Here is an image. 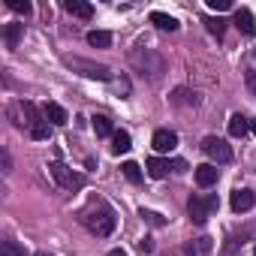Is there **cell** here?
Listing matches in <instances>:
<instances>
[{
    "instance_id": "33",
    "label": "cell",
    "mask_w": 256,
    "mask_h": 256,
    "mask_svg": "<svg viewBox=\"0 0 256 256\" xmlns=\"http://www.w3.org/2000/svg\"><path fill=\"white\" fill-rule=\"evenodd\" d=\"M250 130H253V133H256V118H253V120H250Z\"/></svg>"
},
{
    "instance_id": "18",
    "label": "cell",
    "mask_w": 256,
    "mask_h": 256,
    "mask_svg": "<svg viewBox=\"0 0 256 256\" xmlns=\"http://www.w3.org/2000/svg\"><path fill=\"white\" fill-rule=\"evenodd\" d=\"M172 100H175V106H199V94L196 90H187V88H178Z\"/></svg>"
},
{
    "instance_id": "23",
    "label": "cell",
    "mask_w": 256,
    "mask_h": 256,
    "mask_svg": "<svg viewBox=\"0 0 256 256\" xmlns=\"http://www.w3.org/2000/svg\"><path fill=\"white\" fill-rule=\"evenodd\" d=\"M120 169H124L126 181H133V184H139V181H142V169H139V163H124Z\"/></svg>"
},
{
    "instance_id": "10",
    "label": "cell",
    "mask_w": 256,
    "mask_h": 256,
    "mask_svg": "<svg viewBox=\"0 0 256 256\" xmlns=\"http://www.w3.org/2000/svg\"><path fill=\"white\" fill-rule=\"evenodd\" d=\"M235 28H238L244 36H253V34H256V18H253V12H250V10H238V12H235Z\"/></svg>"
},
{
    "instance_id": "7",
    "label": "cell",
    "mask_w": 256,
    "mask_h": 256,
    "mask_svg": "<svg viewBox=\"0 0 256 256\" xmlns=\"http://www.w3.org/2000/svg\"><path fill=\"white\" fill-rule=\"evenodd\" d=\"M229 205H232V211H235V214H244V211H250V208L256 205V193H253V190H247V187H241V190H232V199H229Z\"/></svg>"
},
{
    "instance_id": "32",
    "label": "cell",
    "mask_w": 256,
    "mask_h": 256,
    "mask_svg": "<svg viewBox=\"0 0 256 256\" xmlns=\"http://www.w3.org/2000/svg\"><path fill=\"white\" fill-rule=\"evenodd\" d=\"M108 256H126V250H120V247H118V250H108Z\"/></svg>"
},
{
    "instance_id": "31",
    "label": "cell",
    "mask_w": 256,
    "mask_h": 256,
    "mask_svg": "<svg viewBox=\"0 0 256 256\" xmlns=\"http://www.w3.org/2000/svg\"><path fill=\"white\" fill-rule=\"evenodd\" d=\"M199 250L202 253H211V238H199Z\"/></svg>"
},
{
    "instance_id": "22",
    "label": "cell",
    "mask_w": 256,
    "mask_h": 256,
    "mask_svg": "<svg viewBox=\"0 0 256 256\" xmlns=\"http://www.w3.org/2000/svg\"><path fill=\"white\" fill-rule=\"evenodd\" d=\"M30 136H34L36 142H46V139L52 136V124H48V120H42V124H36V126H34V130H30Z\"/></svg>"
},
{
    "instance_id": "27",
    "label": "cell",
    "mask_w": 256,
    "mask_h": 256,
    "mask_svg": "<svg viewBox=\"0 0 256 256\" xmlns=\"http://www.w3.org/2000/svg\"><path fill=\"white\" fill-rule=\"evenodd\" d=\"M232 4H229V0H208V10H214V12H226Z\"/></svg>"
},
{
    "instance_id": "6",
    "label": "cell",
    "mask_w": 256,
    "mask_h": 256,
    "mask_svg": "<svg viewBox=\"0 0 256 256\" xmlns=\"http://www.w3.org/2000/svg\"><path fill=\"white\" fill-rule=\"evenodd\" d=\"M48 172H52V178H54L60 187H66V190H78V187L84 184V178H82L78 172L66 169L64 163H52V166H48Z\"/></svg>"
},
{
    "instance_id": "34",
    "label": "cell",
    "mask_w": 256,
    "mask_h": 256,
    "mask_svg": "<svg viewBox=\"0 0 256 256\" xmlns=\"http://www.w3.org/2000/svg\"><path fill=\"white\" fill-rule=\"evenodd\" d=\"M36 256H52V253H36Z\"/></svg>"
},
{
    "instance_id": "11",
    "label": "cell",
    "mask_w": 256,
    "mask_h": 256,
    "mask_svg": "<svg viewBox=\"0 0 256 256\" xmlns=\"http://www.w3.org/2000/svg\"><path fill=\"white\" fill-rule=\"evenodd\" d=\"M42 114H46V120H48V124H54V126H64V124L70 120L66 108H64V106H58V102H46Z\"/></svg>"
},
{
    "instance_id": "25",
    "label": "cell",
    "mask_w": 256,
    "mask_h": 256,
    "mask_svg": "<svg viewBox=\"0 0 256 256\" xmlns=\"http://www.w3.org/2000/svg\"><path fill=\"white\" fill-rule=\"evenodd\" d=\"M10 10H16V12H22V16H30V4H28V0H10Z\"/></svg>"
},
{
    "instance_id": "26",
    "label": "cell",
    "mask_w": 256,
    "mask_h": 256,
    "mask_svg": "<svg viewBox=\"0 0 256 256\" xmlns=\"http://www.w3.org/2000/svg\"><path fill=\"white\" fill-rule=\"evenodd\" d=\"M142 217H145L148 223H154V226H166V217L157 214V211H142Z\"/></svg>"
},
{
    "instance_id": "24",
    "label": "cell",
    "mask_w": 256,
    "mask_h": 256,
    "mask_svg": "<svg viewBox=\"0 0 256 256\" xmlns=\"http://www.w3.org/2000/svg\"><path fill=\"white\" fill-rule=\"evenodd\" d=\"M4 256H28V250L16 241H4Z\"/></svg>"
},
{
    "instance_id": "15",
    "label": "cell",
    "mask_w": 256,
    "mask_h": 256,
    "mask_svg": "<svg viewBox=\"0 0 256 256\" xmlns=\"http://www.w3.org/2000/svg\"><path fill=\"white\" fill-rule=\"evenodd\" d=\"M130 148H133V139H130V133L118 130V133L112 136V151H114V154H126Z\"/></svg>"
},
{
    "instance_id": "21",
    "label": "cell",
    "mask_w": 256,
    "mask_h": 256,
    "mask_svg": "<svg viewBox=\"0 0 256 256\" xmlns=\"http://www.w3.org/2000/svg\"><path fill=\"white\" fill-rule=\"evenodd\" d=\"M205 28H208V34H214L217 40H223V30H226V22L217 16V18H205Z\"/></svg>"
},
{
    "instance_id": "28",
    "label": "cell",
    "mask_w": 256,
    "mask_h": 256,
    "mask_svg": "<svg viewBox=\"0 0 256 256\" xmlns=\"http://www.w3.org/2000/svg\"><path fill=\"white\" fill-rule=\"evenodd\" d=\"M244 82H247V90H250V94L256 96V70H250V72L244 76Z\"/></svg>"
},
{
    "instance_id": "1",
    "label": "cell",
    "mask_w": 256,
    "mask_h": 256,
    "mask_svg": "<svg viewBox=\"0 0 256 256\" xmlns=\"http://www.w3.org/2000/svg\"><path fill=\"white\" fill-rule=\"evenodd\" d=\"M82 223H84L94 235L106 238V235H112V232H114L118 217H114V211H112L108 205H100V208H94V211H84V214H82Z\"/></svg>"
},
{
    "instance_id": "3",
    "label": "cell",
    "mask_w": 256,
    "mask_h": 256,
    "mask_svg": "<svg viewBox=\"0 0 256 256\" xmlns=\"http://www.w3.org/2000/svg\"><path fill=\"white\" fill-rule=\"evenodd\" d=\"M66 66L78 70L84 78H96V82H108V78H112V70H108V66L94 64V60H84V58H66Z\"/></svg>"
},
{
    "instance_id": "35",
    "label": "cell",
    "mask_w": 256,
    "mask_h": 256,
    "mask_svg": "<svg viewBox=\"0 0 256 256\" xmlns=\"http://www.w3.org/2000/svg\"><path fill=\"white\" fill-rule=\"evenodd\" d=\"M253 256H256V247H253Z\"/></svg>"
},
{
    "instance_id": "19",
    "label": "cell",
    "mask_w": 256,
    "mask_h": 256,
    "mask_svg": "<svg viewBox=\"0 0 256 256\" xmlns=\"http://www.w3.org/2000/svg\"><path fill=\"white\" fill-rule=\"evenodd\" d=\"M88 42H90L94 48H108V46H112V34H106V30H90V34H88Z\"/></svg>"
},
{
    "instance_id": "2",
    "label": "cell",
    "mask_w": 256,
    "mask_h": 256,
    "mask_svg": "<svg viewBox=\"0 0 256 256\" xmlns=\"http://www.w3.org/2000/svg\"><path fill=\"white\" fill-rule=\"evenodd\" d=\"M133 64H136V70H139L142 76H148V78H154V82L163 76V66H166L163 58H160L154 48H136V52H133Z\"/></svg>"
},
{
    "instance_id": "5",
    "label": "cell",
    "mask_w": 256,
    "mask_h": 256,
    "mask_svg": "<svg viewBox=\"0 0 256 256\" xmlns=\"http://www.w3.org/2000/svg\"><path fill=\"white\" fill-rule=\"evenodd\" d=\"M202 151H205L214 163H229V160H232V148H229L223 139H217V136H205V139H202Z\"/></svg>"
},
{
    "instance_id": "14",
    "label": "cell",
    "mask_w": 256,
    "mask_h": 256,
    "mask_svg": "<svg viewBox=\"0 0 256 256\" xmlns=\"http://www.w3.org/2000/svg\"><path fill=\"white\" fill-rule=\"evenodd\" d=\"M247 130H250V120H247L244 114H232V118H229V136L241 139V136H244Z\"/></svg>"
},
{
    "instance_id": "29",
    "label": "cell",
    "mask_w": 256,
    "mask_h": 256,
    "mask_svg": "<svg viewBox=\"0 0 256 256\" xmlns=\"http://www.w3.org/2000/svg\"><path fill=\"white\" fill-rule=\"evenodd\" d=\"M139 250H142V253H151V250H154V241H151V238H142V241H139Z\"/></svg>"
},
{
    "instance_id": "4",
    "label": "cell",
    "mask_w": 256,
    "mask_h": 256,
    "mask_svg": "<svg viewBox=\"0 0 256 256\" xmlns=\"http://www.w3.org/2000/svg\"><path fill=\"white\" fill-rule=\"evenodd\" d=\"M214 208H217V196H190V202H187V214H190V220L199 223V226L211 217Z\"/></svg>"
},
{
    "instance_id": "9",
    "label": "cell",
    "mask_w": 256,
    "mask_h": 256,
    "mask_svg": "<svg viewBox=\"0 0 256 256\" xmlns=\"http://www.w3.org/2000/svg\"><path fill=\"white\" fill-rule=\"evenodd\" d=\"M217 178H220V169H217L214 163L196 166V184H199V187H211V184H217Z\"/></svg>"
},
{
    "instance_id": "30",
    "label": "cell",
    "mask_w": 256,
    "mask_h": 256,
    "mask_svg": "<svg viewBox=\"0 0 256 256\" xmlns=\"http://www.w3.org/2000/svg\"><path fill=\"white\" fill-rule=\"evenodd\" d=\"M4 172H6V175L12 172V157H10V151H4Z\"/></svg>"
},
{
    "instance_id": "20",
    "label": "cell",
    "mask_w": 256,
    "mask_h": 256,
    "mask_svg": "<svg viewBox=\"0 0 256 256\" xmlns=\"http://www.w3.org/2000/svg\"><path fill=\"white\" fill-rule=\"evenodd\" d=\"M94 133L96 136H112V120L106 114H96L94 118Z\"/></svg>"
},
{
    "instance_id": "13",
    "label": "cell",
    "mask_w": 256,
    "mask_h": 256,
    "mask_svg": "<svg viewBox=\"0 0 256 256\" xmlns=\"http://www.w3.org/2000/svg\"><path fill=\"white\" fill-rule=\"evenodd\" d=\"M145 166H148V175H151V178H166L169 169H175V163H169V160H163V157H151Z\"/></svg>"
},
{
    "instance_id": "16",
    "label": "cell",
    "mask_w": 256,
    "mask_h": 256,
    "mask_svg": "<svg viewBox=\"0 0 256 256\" xmlns=\"http://www.w3.org/2000/svg\"><path fill=\"white\" fill-rule=\"evenodd\" d=\"M22 34H24V24H6V28H4L6 48H18V42H22Z\"/></svg>"
},
{
    "instance_id": "17",
    "label": "cell",
    "mask_w": 256,
    "mask_h": 256,
    "mask_svg": "<svg viewBox=\"0 0 256 256\" xmlns=\"http://www.w3.org/2000/svg\"><path fill=\"white\" fill-rule=\"evenodd\" d=\"M151 24L154 28H160V30H178V22L172 18V16H166V12H151Z\"/></svg>"
},
{
    "instance_id": "12",
    "label": "cell",
    "mask_w": 256,
    "mask_h": 256,
    "mask_svg": "<svg viewBox=\"0 0 256 256\" xmlns=\"http://www.w3.org/2000/svg\"><path fill=\"white\" fill-rule=\"evenodd\" d=\"M64 10H66L70 16H76V18H84V22L94 16V6H90V4H84V0H66Z\"/></svg>"
},
{
    "instance_id": "8",
    "label": "cell",
    "mask_w": 256,
    "mask_h": 256,
    "mask_svg": "<svg viewBox=\"0 0 256 256\" xmlns=\"http://www.w3.org/2000/svg\"><path fill=\"white\" fill-rule=\"evenodd\" d=\"M154 148H157L160 154H169V151L178 148V136H175L172 130H157V133H154Z\"/></svg>"
}]
</instances>
